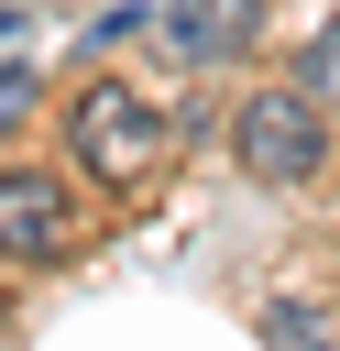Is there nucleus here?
<instances>
[{"label": "nucleus", "instance_id": "obj_3", "mask_svg": "<svg viewBox=\"0 0 340 351\" xmlns=\"http://www.w3.org/2000/svg\"><path fill=\"white\" fill-rule=\"evenodd\" d=\"M77 241V208L44 165H0V263H55Z\"/></svg>", "mask_w": 340, "mask_h": 351}, {"label": "nucleus", "instance_id": "obj_6", "mask_svg": "<svg viewBox=\"0 0 340 351\" xmlns=\"http://www.w3.org/2000/svg\"><path fill=\"white\" fill-rule=\"evenodd\" d=\"M296 77H318V88H329V77H340V33H329V44H307V66H296Z\"/></svg>", "mask_w": 340, "mask_h": 351}, {"label": "nucleus", "instance_id": "obj_2", "mask_svg": "<svg viewBox=\"0 0 340 351\" xmlns=\"http://www.w3.org/2000/svg\"><path fill=\"white\" fill-rule=\"evenodd\" d=\"M241 165H252L263 186L318 176V165H329V121H318V99H307V88H252V99H241Z\"/></svg>", "mask_w": 340, "mask_h": 351}, {"label": "nucleus", "instance_id": "obj_5", "mask_svg": "<svg viewBox=\"0 0 340 351\" xmlns=\"http://www.w3.org/2000/svg\"><path fill=\"white\" fill-rule=\"evenodd\" d=\"M263 340H274V351H329V329H318L307 307H263Z\"/></svg>", "mask_w": 340, "mask_h": 351}, {"label": "nucleus", "instance_id": "obj_1", "mask_svg": "<svg viewBox=\"0 0 340 351\" xmlns=\"http://www.w3.org/2000/svg\"><path fill=\"white\" fill-rule=\"evenodd\" d=\"M66 154L99 176V186H154L165 176V110H143L132 77H88L66 99Z\"/></svg>", "mask_w": 340, "mask_h": 351}, {"label": "nucleus", "instance_id": "obj_7", "mask_svg": "<svg viewBox=\"0 0 340 351\" xmlns=\"http://www.w3.org/2000/svg\"><path fill=\"white\" fill-rule=\"evenodd\" d=\"M0 307H11V296H0Z\"/></svg>", "mask_w": 340, "mask_h": 351}, {"label": "nucleus", "instance_id": "obj_4", "mask_svg": "<svg viewBox=\"0 0 340 351\" xmlns=\"http://www.w3.org/2000/svg\"><path fill=\"white\" fill-rule=\"evenodd\" d=\"M252 22H263V0H165V44L186 66H230L252 44Z\"/></svg>", "mask_w": 340, "mask_h": 351}]
</instances>
